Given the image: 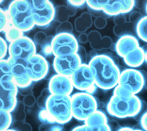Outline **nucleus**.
I'll use <instances>...</instances> for the list:
<instances>
[{
	"mask_svg": "<svg viewBox=\"0 0 147 131\" xmlns=\"http://www.w3.org/2000/svg\"><path fill=\"white\" fill-rule=\"evenodd\" d=\"M9 46H7L6 40L2 37L0 38V58L4 59L8 51Z\"/></svg>",
	"mask_w": 147,
	"mask_h": 131,
	"instance_id": "a19ab883",
	"label": "nucleus"
},
{
	"mask_svg": "<svg viewBox=\"0 0 147 131\" xmlns=\"http://www.w3.org/2000/svg\"><path fill=\"white\" fill-rule=\"evenodd\" d=\"M63 127L61 126L55 125H52L51 131H62Z\"/></svg>",
	"mask_w": 147,
	"mask_h": 131,
	"instance_id": "3c124183",
	"label": "nucleus"
},
{
	"mask_svg": "<svg viewBox=\"0 0 147 131\" xmlns=\"http://www.w3.org/2000/svg\"><path fill=\"white\" fill-rule=\"evenodd\" d=\"M81 64V61L76 53L55 57L53 67L56 74L71 77Z\"/></svg>",
	"mask_w": 147,
	"mask_h": 131,
	"instance_id": "f8f14e48",
	"label": "nucleus"
},
{
	"mask_svg": "<svg viewBox=\"0 0 147 131\" xmlns=\"http://www.w3.org/2000/svg\"><path fill=\"white\" fill-rule=\"evenodd\" d=\"M141 15L138 12H133L129 16V21L131 23L135 22L138 20V21L141 18Z\"/></svg>",
	"mask_w": 147,
	"mask_h": 131,
	"instance_id": "a18cd8bd",
	"label": "nucleus"
},
{
	"mask_svg": "<svg viewBox=\"0 0 147 131\" xmlns=\"http://www.w3.org/2000/svg\"><path fill=\"white\" fill-rule=\"evenodd\" d=\"M36 26L46 28L54 20L55 6L48 0L29 1Z\"/></svg>",
	"mask_w": 147,
	"mask_h": 131,
	"instance_id": "0eeeda50",
	"label": "nucleus"
},
{
	"mask_svg": "<svg viewBox=\"0 0 147 131\" xmlns=\"http://www.w3.org/2000/svg\"><path fill=\"white\" fill-rule=\"evenodd\" d=\"M125 63L130 68H137L145 62V50L141 47L130 52L124 58Z\"/></svg>",
	"mask_w": 147,
	"mask_h": 131,
	"instance_id": "aec40b11",
	"label": "nucleus"
},
{
	"mask_svg": "<svg viewBox=\"0 0 147 131\" xmlns=\"http://www.w3.org/2000/svg\"><path fill=\"white\" fill-rule=\"evenodd\" d=\"M107 118L106 114L102 111L97 110L91 114L85 121L84 124L87 126H94L107 124Z\"/></svg>",
	"mask_w": 147,
	"mask_h": 131,
	"instance_id": "4be33fe9",
	"label": "nucleus"
},
{
	"mask_svg": "<svg viewBox=\"0 0 147 131\" xmlns=\"http://www.w3.org/2000/svg\"><path fill=\"white\" fill-rule=\"evenodd\" d=\"M12 65L11 74L18 88H25L32 85V80L29 76L25 61L16 59L9 57L7 59Z\"/></svg>",
	"mask_w": 147,
	"mask_h": 131,
	"instance_id": "4468645a",
	"label": "nucleus"
},
{
	"mask_svg": "<svg viewBox=\"0 0 147 131\" xmlns=\"http://www.w3.org/2000/svg\"><path fill=\"white\" fill-rule=\"evenodd\" d=\"M145 9H146V13H147V3L146 5V7H145Z\"/></svg>",
	"mask_w": 147,
	"mask_h": 131,
	"instance_id": "4d7b16f0",
	"label": "nucleus"
},
{
	"mask_svg": "<svg viewBox=\"0 0 147 131\" xmlns=\"http://www.w3.org/2000/svg\"><path fill=\"white\" fill-rule=\"evenodd\" d=\"M118 131H144L140 129H134L131 128H129V127H123V128H121Z\"/></svg>",
	"mask_w": 147,
	"mask_h": 131,
	"instance_id": "8fccbe9b",
	"label": "nucleus"
},
{
	"mask_svg": "<svg viewBox=\"0 0 147 131\" xmlns=\"http://www.w3.org/2000/svg\"><path fill=\"white\" fill-rule=\"evenodd\" d=\"M52 94L51 93L48 87L45 88L41 91L40 95H39L36 99L37 105L38 107L41 108V110L45 109L47 99Z\"/></svg>",
	"mask_w": 147,
	"mask_h": 131,
	"instance_id": "c756f323",
	"label": "nucleus"
},
{
	"mask_svg": "<svg viewBox=\"0 0 147 131\" xmlns=\"http://www.w3.org/2000/svg\"><path fill=\"white\" fill-rule=\"evenodd\" d=\"M11 128L12 129L16 131H32L31 125L25 121H13Z\"/></svg>",
	"mask_w": 147,
	"mask_h": 131,
	"instance_id": "2f4dec72",
	"label": "nucleus"
},
{
	"mask_svg": "<svg viewBox=\"0 0 147 131\" xmlns=\"http://www.w3.org/2000/svg\"><path fill=\"white\" fill-rule=\"evenodd\" d=\"M78 42L82 44H86L88 42V34L86 33H82L78 36Z\"/></svg>",
	"mask_w": 147,
	"mask_h": 131,
	"instance_id": "de8ad7c7",
	"label": "nucleus"
},
{
	"mask_svg": "<svg viewBox=\"0 0 147 131\" xmlns=\"http://www.w3.org/2000/svg\"><path fill=\"white\" fill-rule=\"evenodd\" d=\"M4 131H16V130H13L12 129H7V130H4Z\"/></svg>",
	"mask_w": 147,
	"mask_h": 131,
	"instance_id": "6e6d98bb",
	"label": "nucleus"
},
{
	"mask_svg": "<svg viewBox=\"0 0 147 131\" xmlns=\"http://www.w3.org/2000/svg\"><path fill=\"white\" fill-rule=\"evenodd\" d=\"M48 87L52 95L70 96L74 85L70 77L56 74L50 78Z\"/></svg>",
	"mask_w": 147,
	"mask_h": 131,
	"instance_id": "2eb2a0df",
	"label": "nucleus"
},
{
	"mask_svg": "<svg viewBox=\"0 0 147 131\" xmlns=\"http://www.w3.org/2000/svg\"><path fill=\"white\" fill-rule=\"evenodd\" d=\"M140 47L137 39L131 35H126L119 38L115 43V51L123 58L129 53Z\"/></svg>",
	"mask_w": 147,
	"mask_h": 131,
	"instance_id": "f3484780",
	"label": "nucleus"
},
{
	"mask_svg": "<svg viewBox=\"0 0 147 131\" xmlns=\"http://www.w3.org/2000/svg\"><path fill=\"white\" fill-rule=\"evenodd\" d=\"M79 46L78 40L73 34H57L51 42L52 54L56 57L76 54Z\"/></svg>",
	"mask_w": 147,
	"mask_h": 131,
	"instance_id": "6e6552de",
	"label": "nucleus"
},
{
	"mask_svg": "<svg viewBox=\"0 0 147 131\" xmlns=\"http://www.w3.org/2000/svg\"><path fill=\"white\" fill-rule=\"evenodd\" d=\"M36 45L28 36H23L9 45V57L16 59L26 61L37 53Z\"/></svg>",
	"mask_w": 147,
	"mask_h": 131,
	"instance_id": "1a4fd4ad",
	"label": "nucleus"
},
{
	"mask_svg": "<svg viewBox=\"0 0 147 131\" xmlns=\"http://www.w3.org/2000/svg\"><path fill=\"white\" fill-rule=\"evenodd\" d=\"M54 36H47L46 33L40 31L37 32L33 36V42L36 45H38L41 47L45 46L46 44L51 43Z\"/></svg>",
	"mask_w": 147,
	"mask_h": 131,
	"instance_id": "bb28decb",
	"label": "nucleus"
},
{
	"mask_svg": "<svg viewBox=\"0 0 147 131\" xmlns=\"http://www.w3.org/2000/svg\"><path fill=\"white\" fill-rule=\"evenodd\" d=\"M134 6L133 0H110L106 1L102 10L107 16H115L130 12Z\"/></svg>",
	"mask_w": 147,
	"mask_h": 131,
	"instance_id": "dca6fc26",
	"label": "nucleus"
},
{
	"mask_svg": "<svg viewBox=\"0 0 147 131\" xmlns=\"http://www.w3.org/2000/svg\"><path fill=\"white\" fill-rule=\"evenodd\" d=\"M28 74L33 82L42 80L49 71V64L45 58L40 54L36 53L25 61Z\"/></svg>",
	"mask_w": 147,
	"mask_h": 131,
	"instance_id": "9b49d317",
	"label": "nucleus"
},
{
	"mask_svg": "<svg viewBox=\"0 0 147 131\" xmlns=\"http://www.w3.org/2000/svg\"><path fill=\"white\" fill-rule=\"evenodd\" d=\"M73 117L79 121H85L98 110L96 99L88 92H81L71 96Z\"/></svg>",
	"mask_w": 147,
	"mask_h": 131,
	"instance_id": "39448f33",
	"label": "nucleus"
},
{
	"mask_svg": "<svg viewBox=\"0 0 147 131\" xmlns=\"http://www.w3.org/2000/svg\"><path fill=\"white\" fill-rule=\"evenodd\" d=\"M113 95L121 98H129L134 95L131 89L127 87L119 84L114 88Z\"/></svg>",
	"mask_w": 147,
	"mask_h": 131,
	"instance_id": "c85d7f7f",
	"label": "nucleus"
},
{
	"mask_svg": "<svg viewBox=\"0 0 147 131\" xmlns=\"http://www.w3.org/2000/svg\"><path fill=\"white\" fill-rule=\"evenodd\" d=\"M129 26L130 23L126 22L121 25H115L113 28V32L115 35L119 37L126 35L127 33L126 32L127 30H129L130 27Z\"/></svg>",
	"mask_w": 147,
	"mask_h": 131,
	"instance_id": "72a5a7b5",
	"label": "nucleus"
},
{
	"mask_svg": "<svg viewBox=\"0 0 147 131\" xmlns=\"http://www.w3.org/2000/svg\"><path fill=\"white\" fill-rule=\"evenodd\" d=\"M77 10L71 5H57L55 6L54 20L59 23L68 21L69 17H73L76 13Z\"/></svg>",
	"mask_w": 147,
	"mask_h": 131,
	"instance_id": "6ab92c4d",
	"label": "nucleus"
},
{
	"mask_svg": "<svg viewBox=\"0 0 147 131\" xmlns=\"http://www.w3.org/2000/svg\"><path fill=\"white\" fill-rule=\"evenodd\" d=\"M145 62H147V51H145Z\"/></svg>",
	"mask_w": 147,
	"mask_h": 131,
	"instance_id": "864d4df0",
	"label": "nucleus"
},
{
	"mask_svg": "<svg viewBox=\"0 0 147 131\" xmlns=\"http://www.w3.org/2000/svg\"><path fill=\"white\" fill-rule=\"evenodd\" d=\"M76 54L79 56L82 64H87V58H88V54L86 51V48L83 47L82 46H79V48L76 52Z\"/></svg>",
	"mask_w": 147,
	"mask_h": 131,
	"instance_id": "4c0bfd02",
	"label": "nucleus"
},
{
	"mask_svg": "<svg viewBox=\"0 0 147 131\" xmlns=\"http://www.w3.org/2000/svg\"><path fill=\"white\" fill-rule=\"evenodd\" d=\"M25 106L22 101L18 100L12 113V117L14 121H25L26 118V113L25 111Z\"/></svg>",
	"mask_w": 147,
	"mask_h": 131,
	"instance_id": "a878e982",
	"label": "nucleus"
},
{
	"mask_svg": "<svg viewBox=\"0 0 147 131\" xmlns=\"http://www.w3.org/2000/svg\"><path fill=\"white\" fill-rule=\"evenodd\" d=\"M142 107V101L136 95L121 98L113 95L107 104V111L113 117L125 118L137 116Z\"/></svg>",
	"mask_w": 147,
	"mask_h": 131,
	"instance_id": "7ed1b4c3",
	"label": "nucleus"
},
{
	"mask_svg": "<svg viewBox=\"0 0 147 131\" xmlns=\"http://www.w3.org/2000/svg\"><path fill=\"white\" fill-rule=\"evenodd\" d=\"M18 88L11 74H3L0 77V110L11 113L17 103Z\"/></svg>",
	"mask_w": 147,
	"mask_h": 131,
	"instance_id": "423d86ee",
	"label": "nucleus"
},
{
	"mask_svg": "<svg viewBox=\"0 0 147 131\" xmlns=\"http://www.w3.org/2000/svg\"><path fill=\"white\" fill-rule=\"evenodd\" d=\"M68 4L71 5L74 8H81L82 7L85 3H86V1H71L69 0L67 1Z\"/></svg>",
	"mask_w": 147,
	"mask_h": 131,
	"instance_id": "37998d69",
	"label": "nucleus"
},
{
	"mask_svg": "<svg viewBox=\"0 0 147 131\" xmlns=\"http://www.w3.org/2000/svg\"><path fill=\"white\" fill-rule=\"evenodd\" d=\"M107 124L109 125L111 131H118V130L121 128L118 122L114 119L110 120L109 123H107Z\"/></svg>",
	"mask_w": 147,
	"mask_h": 131,
	"instance_id": "c03bdc74",
	"label": "nucleus"
},
{
	"mask_svg": "<svg viewBox=\"0 0 147 131\" xmlns=\"http://www.w3.org/2000/svg\"><path fill=\"white\" fill-rule=\"evenodd\" d=\"M126 17L123 14H120L114 16L113 21L115 25H121L126 23Z\"/></svg>",
	"mask_w": 147,
	"mask_h": 131,
	"instance_id": "79ce46f5",
	"label": "nucleus"
},
{
	"mask_svg": "<svg viewBox=\"0 0 147 131\" xmlns=\"http://www.w3.org/2000/svg\"><path fill=\"white\" fill-rule=\"evenodd\" d=\"M136 32L142 40L147 42V16L142 17L137 23Z\"/></svg>",
	"mask_w": 147,
	"mask_h": 131,
	"instance_id": "b1692460",
	"label": "nucleus"
},
{
	"mask_svg": "<svg viewBox=\"0 0 147 131\" xmlns=\"http://www.w3.org/2000/svg\"><path fill=\"white\" fill-rule=\"evenodd\" d=\"M12 65L7 59H2L0 60L1 76L3 74H11Z\"/></svg>",
	"mask_w": 147,
	"mask_h": 131,
	"instance_id": "c9c22d12",
	"label": "nucleus"
},
{
	"mask_svg": "<svg viewBox=\"0 0 147 131\" xmlns=\"http://www.w3.org/2000/svg\"><path fill=\"white\" fill-rule=\"evenodd\" d=\"M107 24V20L105 17L99 16L95 18L94 20V25L98 29H102L105 28Z\"/></svg>",
	"mask_w": 147,
	"mask_h": 131,
	"instance_id": "58836bf2",
	"label": "nucleus"
},
{
	"mask_svg": "<svg viewBox=\"0 0 147 131\" xmlns=\"http://www.w3.org/2000/svg\"><path fill=\"white\" fill-rule=\"evenodd\" d=\"M7 12L11 25L22 32H28L36 26L29 1H13Z\"/></svg>",
	"mask_w": 147,
	"mask_h": 131,
	"instance_id": "f03ea898",
	"label": "nucleus"
},
{
	"mask_svg": "<svg viewBox=\"0 0 147 131\" xmlns=\"http://www.w3.org/2000/svg\"><path fill=\"white\" fill-rule=\"evenodd\" d=\"M22 102L25 106L32 107L36 103V99L32 93H30L24 96Z\"/></svg>",
	"mask_w": 147,
	"mask_h": 131,
	"instance_id": "ea45409f",
	"label": "nucleus"
},
{
	"mask_svg": "<svg viewBox=\"0 0 147 131\" xmlns=\"http://www.w3.org/2000/svg\"><path fill=\"white\" fill-rule=\"evenodd\" d=\"M93 24L92 15L88 12H84L75 20L74 27L78 32L85 33Z\"/></svg>",
	"mask_w": 147,
	"mask_h": 131,
	"instance_id": "412c9836",
	"label": "nucleus"
},
{
	"mask_svg": "<svg viewBox=\"0 0 147 131\" xmlns=\"http://www.w3.org/2000/svg\"><path fill=\"white\" fill-rule=\"evenodd\" d=\"M38 118L42 123H51L53 124L56 123L53 119L51 117L45 109H42L38 113Z\"/></svg>",
	"mask_w": 147,
	"mask_h": 131,
	"instance_id": "e433bc0d",
	"label": "nucleus"
},
{
	"mask_svg": "<svg viewBox=\"0 0 147 131\" xmlns=\"http://www.w3.org/2000/svg\"><path fill=\"white\" fill-rule=\"evenodd\" d=\"M88 65L93 73L97 87L109 90L115 88L119 82L120 70L112 59L106 54L91 58Z\"/></svg>",
	"mask_w": 147,
	"mask_h": 131,
	"instance_id": "f257e3e1",
	"label": "nucleus"
},
{
	"mask_svg": "<svg viewBox=\"0 0 147 131\" xmlns=\"http://www.w3.org/2000/svg\"><path fill=\"white\" fill-rule=\"evenodd\" d=\"M107 1H93V0H88L86 1V4L88 8L91 9L95 10L102 11V8L104 5L106 3Z\"/></svg>",
	"mask_w": 147,
	"mask_h": 131,
	"instance_id": "f704fd0d",
	"label": "nucleus"
},
{
	"mask_svg": "<svg viewBox=\"0 0 147 131\" xmlns=\"http://www.w3.org/2000/svg\"><path fill=\"white\" fill-rule=\"evenodd\" d=\"M74 87L92 94L96 90L95 79L92 70L88 64H81L71 76Z\"/></svg>",
	"mask_w": 147,
	"mask_h": 131,
	"instance_id": "9d476101",
	"label": "nucleus"
},
{
	"mask_svg": "<svg viewBox=\"0 0 147 131\" xmlns=\"http://www.w3.org/2000/svg\"><path fill=\"white\" fill-rule=\"evenodd\" d=\"M145 80L140 70L129 68L121 72L118 84L127 87L134 95H136L144 87Z\"/></svg>",
	"mask_w": 147,
	"mask_h": 131,
	"instance_id": "ddd939ff",
	"label": "nucleus"
},
{
	"mask_svg": "<svg viewBox=\"0 0 147 131\" xmlns=\"http://www.w3.org/2000/svg\"><path fill=\"white\" fill-rule=\"evenodd\" d=\"M9 18L7 10H3L0 8V31L5 32L6 29L9 25Z\"/></svg>",
	"mask_w": 147,
	"mask_h": 131,
	"instance_id": "473e14b6",
	"label": "nucleus"
},
{
	"mask_svg": "<svg viewBox=\"0 0 147 131\" xmlns=\"http://www.w3.org/2000/svg\"><path fill=\"white\" fill-rule=\"evenodd\" d=\"M13 117L11 113L9 111L0 110V131L9 129L11 126Z\"/></svg>",
	"mask_w": 147,
	"mask_h": 131,
	"instance_id": "393cba45",
	"label": "nucleus"
},
{
	"mask_svg": "<svg viewBox=\"0 0 147 131\" xmlns=\"http://www.w3.org/2000/svg\"><path fill=\"white\" fill-rule=\"evenodd\" d=\"M89 55L91 57V58H93L94 57H95L96 56H97L98 55V53H97V51L96 50H92L90 51L89 53Z\"/></svg>",
	"mask_w": 147,
	"mask_h": 131,
	"instance_id": "603ef678",
	"label": "nucleus"
},
{
	"mask_svg": "<svg viewBox=\"0 0 147 131\" xmlns=\"http://www.w3.org/2000/svg\"><path fill=\"white\" fill-rule=\"evenodd\" d=\"M52 125V124L51 123H42L40 125L38 130L39 131H51Z\"/></svg>",
	"mask_w": 147,
	"mask_h": 131,
	"instance_id": "09e8293b",
	"label": "nucleus"
},
{
	"mask_svg": "<svg viewBox=\"0 0 147 131\" xmlns=\"http://www.w3.org/2000/svg\"><path fill=\"white\" fill-rule=\"evenodd\" d=\"M88 36L90 47L96 51L109 49L113 44V40L110 36H102L100 32L96 30L90 31L88 33Z\"/></svg>",
	"mask_w": 147,
	"mask_h": 131,
	"instance_id": "a211bd4d",
	"label": "nucleus"
},
{
	"mask_svg": "<svg viewBox=\"0 0 147 131\" xmlns=\"http://www.w3.org/2000/svg\"><path fill=\"white\" fill-rule=\"evenodd\" d=\"M140 124L145 131H147V112L145 113L140 119Z\"/></svg>",
	"mask_w": 147,
	"mask_h": 131,
	"instance_id": "49530a36",
	"label": "nucleus"
},
{
	"mask_svg": "<svg viewBox=\"0 0 147 131\" xmlns=\"http://www.w3.org/2000/svg\"><path fill=\"white\" fill-rule=\"evenodd\" d=\"M73 31V25L69 21H65L60 23L56 27V35L60 33H72Z\"/></svg>",
	"mask_w": 147,
	"mask_h": 131,
	"instance_id": "7c9ffc66",
	"label": "nucleus"
},
{
	"mask_svg": "<svg viewBox=\"0 0 147 131\" xmlns=\"http://www.w3.org/2000/svg\"><path fill=\"white\" fill-rule=\"evenodd\" d=\"M144 87L147 88V79L145 80V83H144Z\"/></svg>",
	"mask_w": 147,
	"mask_h": 131,
	"instance_id": "5fc2aeb1",
	"label": "nucleus"
},
{
	"mask_svg": "<svg viewBox=\"0 0 147 131\" xmlns=\"http://www.w3.org/2000/svg\"><path fill=\"white\" fill-rule=\"evenodd\" d=\"M4 32L6 40L9 43L13 42L24 36L23 32L14 27L12 25H9Z\"/></svg>",
	"mask_w": 147,
	"mask_h": 131,
	"instance_id": "5701e85b",
	"label": "nucleus"
},
{
	"mask_svg": "<svg viewBox=\"0 0 147 131\" xmlns=\"http://www.w3.org/2000/svg\"><path fill=\"white\" fill-rule=\"evenodd\" d=\"M45 110L56 123L68 122L73 117L71 96L51 95L47 99Z\"/></svg>",
	"mask_w": 147,
	"mask_h": 131,
	"instance_id": "20e7f679",
	"label": "nucleus"
},
{
	"mask_svg": "<svg viewBox=\"0 0 147 131\" xmlns=\"http://www.w3.org/2000/svg\"><path fill=\"white\" fill-rule=\"evenodd\" d=\"M72 131H111V130L108 124L94 126H87L84 124L74 128Z\"/></svg>",
	"mask_w": 147,
	"mask_h": 131,
	"instance_id": "cd10ccee",
	"label": "nucleus"
}]
</instances>
